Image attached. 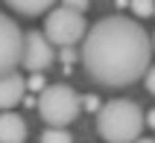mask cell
<instances>
[{
	"label": "cell",
	"instance_id": "cell-11",
	"mask_svg": "<svg viewBox=\"0 0 155 143\" xmlns=\"http://www.w3.org/2000/svg\"><path fill=\"white\" fill-rule=\"evenodd\" d=\"M129 9L135 15V21L138 18H152L155 15V0H129Z\"/></svg>",
	"mask_w": 155,
	"mask_h": 143
},
{
	"label": "cell",
	"instance_id": "cell-3",
	"mask_svg": "<svg viewBox=\"0 0 155 143\" xmlns=\"http://www.w3.org/2000/svg\"><path fill=\"white\" fill-rule=\"evenodd\" d=\"M35 108H38V114H41V120L47 126L68 128L70 123L79 117L82 102H79V93L73 91L70 85H47V88L38 93Z\"/></svg>",
	"mask_w": 155,
	"mask_h": 143
},
{
	"label": "cell",
	"instance_id": "cell-15",
	"mask_svg": "<svg viewBox=\"0 0 155 143\" xmlns=\"http://www.w3.org/2000/svg\"><path fill=\"white\" fill-rule=\"evenodd\" d=\"M73 59H76V53L70 50V47H61V61H64V64H70Z\"/></svg>",
	"mask_w": 155,
	"mask_h": 143
},
{
	"label": "cell",
	"instance_id": "cell-14",
	"mask_svg": "<svg viewBox=\"0 0 155 143\" xmlns=\"http://www.w3.org/2000/svg\"><path fill=\"white\" fill-rule=\"evenodd\" d=\"M61 6H68V9H73V12H82V15H85L88 0H61Z\"/></svg>",
	"mask_w": 155,
	"mask_h": 143
},
{
	"label": "cell",
	"instance_id": "cell-19",
	"mask_svg": "<svg viewBox=\"0 0 155 143\" xmlns=\"http://www.w3.org/2000/svg\"><path fill=\"white\" fill-rule=\"evenodd\" d=\"M149 41H152V53H155V32H152V35H149Z\"/></svg>",
	"mask_w": 155,
	"mask_h": 143
},
{
	"label": "cell",
	"instance_id": "cell-13",
	"mask_svg": "<svg viewBox=\"0 0 155 143\" xmlns=\"http://www.w3.org/2000/svg\"><path fill=\"white\" fill-rule=\"evenodd\" d=\"M143 85H147V91L155 93V64H149L147 73H143Z\"/></svg>",
	"mask_w": 155,
	"mask_h": 143
},
{
	"label": "cell",
	"instance_id": "cell-1",
	"mask_svg": "<svg viewBox=\"0 0 155 143\" xmlns=\"http://www.w3.org/2000/svg\"><path fill=\"white\" fill-rule=\"evenodd\" d=\"M79 59L100 85L126 88L147 73L152 61V41L135 18L108 15L85 32Z\"/></svg>",
	"mask_w": 155,
	"mask_h": 143
},
{
	"label": "cell",
	"instance_id": "cell-4",
	"mask_svg": "<svg viewBox=\"0 0 155 143\" xmlns=\"http://www.w3.org/2000/svg\"><path fill=\"white\" fill-rule=\"evenodd\" d=\"M88 32V21L82 12H73L68 6H56L44 18V38L53 47H73Z\"/></svg>",
	"mask_w": 155,
	"mask_h": 143
},
{
	"label": "cell",
	"instance_id": "cell-12",
	"mask_svg": "<svg viewBox=\"0 0 155 143\" xmlns=\"http://www.w3.org/2000/svg\"><path fill=\"white\" fill-rule=\"evenodd\" d=\"M79 102H82V108H85V111H100V96H94V93L79 96Z\"/></svg>",
	"mask_w": 155,
	"mask_h": 143
},
{
	"label": "cell",
	"instance_id": "cell-16",
	"mask_svg": "<svg viewBox=\"0 0 155 143\" xmlns=\"http://www.w3.org/2000/svg\"><path fill=\"white\" fill-rule=\"evenodd\" d=\"M29 88H35V91H44V79H41V76H32V79H29Z\"/></svg>",
	"mask_w": 155,
	"mask_h": 143
},
{
	"label": "cell",
	"instance_id": "cell-9",
	"mask_svg": "<svg viewBox=\"0 0 155 143\" xmlns=\"http://www.w3.org/2000/svg\"><path fill=\"white\" fill-rule=\"evenodd\" d=\"M3 3L24 18H38V15H44V12H50L56 6V0H3Z\"/></svg>",
	"mask_w": 155,
	"mask_h": 143
},
{
	"label": "cell",
	"instance_id": "cell-7",
	"mask_svg": "<svg viewBox=\"0 0 155 143\" xmlns=\"http://www.w3.org/2000/svg\"><path fill=\"white\" fill-rule=\"evenodd\" d=\"M24 96H26V82L24 76H18V70L0 76V111H12L18 102H24Z\"/></svg>",
	"mask_w": 155,
	"mask_h": 143
},
{
	"label": "cell",
	"instance_id": "cell-17",
	"mask_svg": "<svg viewBox=\"0 0 155 143\" xmlns=\"http://www.w3.org/2000/svg\"><path fill=\"white\" fill-rule=\"evenodd\" d=\"M143 126H149V128H155V108L149 111V114H143Z\"/></svg>",
	"mask_w": 155,
	"mask_h": 143
},
{
	"label": "cell",
	"instance_id": "cell-5",
	"mask_svg": "<svg viewBox=\"0 0 155 143\" xmlns=\"http://www.w3.org/2000/svg\"><path fill=\"white\" fill-rule=\"evenodd\" d=\"M21 50H24V32L15 24V18L0 12V76L15 73L21 67Z\"/></svg>",
	"mask_w": 155,
	"mask_h": 143
},
{
	"label": "cell",
	"instance_id": "cell-10",
	"mask_svg": "<svg viewBox=\"0 0 155 143\" xmlns=\"http://www.w3.org/2000/svg\"><path fill=\"white\" fill-rule=\"evenodd\" d=\"M38 143H73L68 128H56V126H47L38 137Z\"/></svg>",
	"mask_w": 155,
	"mask_h": 143
},
{
	"label": "cell",
	"instance_id": "cell-8",
	"mask_svg": "<svg viewBox=\"0 0 155 143\" xmlns=\"http://www.w3.org/2000/svg\"><path fill=\"white\" fill-rule=\"evenodd\" d=\"M29 128H26V120L15 111H3L0 114V143H24Z\"/></svg>",
	"mask_w": 155,
	"mask_h": 143
},
{
	"label": "cell",
	"instance_id": "cell-18",
	"mask_svg": "<svg viewBox=\"0 0 155 143\" xmlns=\"http://www.w3.org/2000/svg\"><path fill=\"white\" fill-rule=\"evenodd\" d=\"M135 143H155V140H149V137H138Z\"/></svg>",
	"mask_w": 155,
	"mask_h": 143
},
{
	"label": "cell",
	"instance_id": "cell-2",
	"mask_svg": "<svg viewBox=\"0 0 155 143\" xmlns=\"http://www.w3.org/2000/svg\"><path fill=\"white\" fill-rule=\"evenodd\" d=\"M97 132L105 143H135L143 132V111L132 99H108L97 111Z\"/></svg>",
	"mask_w": 155,
	"mask_h": 143
},
{
	"label": "cell",
	"instance_id": "cell-6",
	"mask_svg": "<svg viewBox=\"0 0 155 143\" xmlns=\"http://www.w3.org/2000/svg\"><path fill=\"white\" fill-rule=\"evenodd\" d=\"M53 61H56V47L44 38L41 29H29V32H24L21 64H24L26 70H32V73H38V70H47Z\"/></svg>",
	"mask_w": 155,
	"mask_h": 143
}]
</instances>
